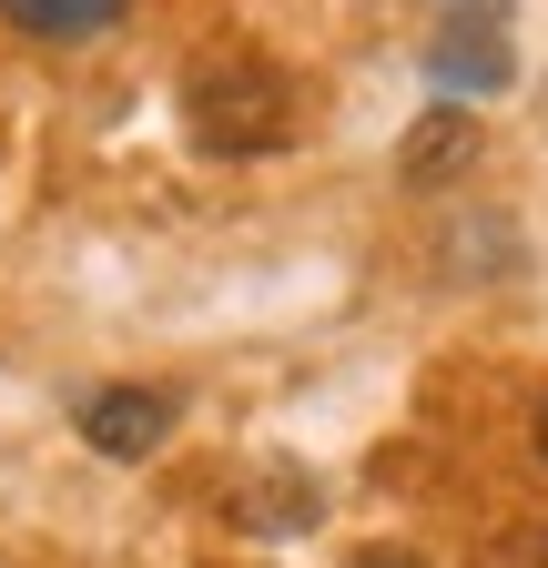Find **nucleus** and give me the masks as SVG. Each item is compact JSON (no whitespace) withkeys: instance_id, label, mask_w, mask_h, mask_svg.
Returning <instances> with one entry per match:
<instances>
[{"instance_id":"nucleus-10","label":"nucleus","mask_w":548,"mask_h":568,"mask_svg":"<svg viewBox=\"0 0 548 568\" xmlns=\"http://www.w3.org/2000/svg\"><path fill=\"white\" fill-rule=\"evenodd\" d=\"M538 457H548V396H538Z\"/></svg>"},{"instance_id":"nucleus-6","label":"nucleus","mask_w":548,"mask_h":568,"mask_svg":"<svg viewBox=\"0 0 548 568\" xmlns=\"http://www.w3.org/2000/svg\"><path fill=\"white\" fill-rule=\"evenodd\" d=\"M234 508H244L264 538H285V528H305V518H315V487H305V477H274L264 497H234Z\"/></svg>"},{"instance_id":"nucleus-8","label":"nucleus","mask_w":548,"mask_h":568,"mask_svg":"<svg viewBox=\"0 0 548 568\" xmlns=\"http://www.w3.org/2000/svg\"><path fill=\"white\" fill-rule=\"evenodd\" d=\"M447 21H508V0H437Z\"/></svg>"},{"instance_id":"nucleus-2","label":"nucleus","mask_w":548,"mask_h":568,"mask_svg":"<svg viewBox=\"0 0 548 568\" xmlns=\"http://www.w3.org/2000/svg\"><path fill=\"white\" fill-rule=\"evenodd\" d=\"M173 416H183V406H173L163 386H102V396H82V437L132 467V457H153V447L173 437Z\"/></svg>"},{"instance_id":"nucleus-9","label":"nucleus","mask_w":548,"mask_h":568,"mask_svg":"<svg viewBox=\"0 0 548 568\" xmlns=\"http://www.w3.org/2000/svg\"><path fill=\"white\" fill-rule=\"evenodd\" d=\"M356 568H417V558H396V548H366V558H356Z\"/></svg>"},{"instance_id":"nucleus-1","label":"nucleus","mask_w":548,"mask_h":568,"mask_svg":"<svg viewBox=\"0 0 548 568\" xmlns=\"http://www.w3.org/2000/svg\"><path fill=\"white\" fill-rule=\"evenodd\" d=\"M183 132L203 142L214 163H254V153H285L295 142V82L244 41H214L183 71Z\"/></svg>"},{"instance_id":"nucleus-7","label":"nucleus","mask_w":548,"mask_h":568,"mask_svg":"<svg viewBox=\"0 0 548 568\" xmlns=\"http://www.w3.org/2000/svg\"><path fill=\"white\" fill-rule=\"evenodd\" d=\"M477 568H548V528H518V538H498Z\"/></svg>"},{"instance_id":"nucleus-4","label":"nucleus","mask_w":548,"mask_h":568,"mask_svg":"<svg viewBox=\"0 0 548 568\" xmlns=\"http://www.w3.org/2000/svg\"><path fill=\"white\" fill-rule=\"evenodd\" d=\"M132 11V0H0V21H21L31 41H92Z\"/></svg>"},{"instance_id":"nucleus-3","label":"nucleus","mask_w":548,"mask_h":568,"mask_svg":"<svg viewBox=\"0 0 548 568\" xmlns=\"http://www.w3.org/2000/svg\"><path fill=\"white\" fill-rule=\"evenodd\" d=\"M427 71H437V92H508V71H518L508 21H447L427 41Z\"/></svg>"},{"instance_id":"nucleus-5","label":"nucleus","mask_w":548,"mask_h":568,"mask_svg":"<svg viewBox=\"0 0 548 568\" xmlns=\"http://www.w3.org/2000/svg\"><path fill=\"white\" fill-rule=\"evenodd\" d=\"M467 153H477V122L447 102V112H427V122H417V142L396 153V173H406V183H437V173H457Z\"/></svg>"}]
</instances>
